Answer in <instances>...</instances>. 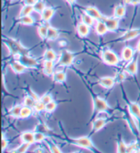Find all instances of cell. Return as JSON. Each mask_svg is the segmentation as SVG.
Instances as JSON below:
<instances>
[{
    "label": "cell",
    "mask_w": 140,
    "mask_h": 153,
    "mask_svg": "<svg viewBox=\"0 0 140 153\" xmlns=\"http://www.w3.org/2000/svg\"><path fill=\"white\" fill-rule=\"evenodd\" d=\"M4 43L8 48L10 54L15 58L21 55L30 54V50L28 48L24 47L21 43L18 40L12 38H8L4 39Z\"/></svg>",
    "instance_id": "obj_1"
},
{
    "label": "cell",
    "mask_w": 140,
    "mask_h": 153,
    "mask_svg": "<svg viewBox=\"0 0 140 153\" xmlns=\"http://www.w3.org/2000/svg\"><path fill=\"white\" fill-rule=\"evenodd\" d=\"M67 141L70 144L75 146L77 147L91 150L92 152H99V150H97V148L94 144L91 137L89 136H83L78 138H68Z\"/></svg>",
    "instance_id": "obj_2"
},
{
    "label": "cell",
    "mask_w": 140,
    "mask_h": 153,
    "mask_svg": "<svg viewBox=\"0 0 140 153\" xmlns=\"http://www.w3.org/2000/svg\"><path fill=\"white\" fill-rule=\"evenodd\" d=\"M101 59L104 64L111 67L118 66L120 63V58L115 51L110 48H105L103 50Z\"/></svg>",
    "instance_id": "obj_3"
},
{
    "label": "cell",
    "mask_w": 140,
    "mask_h": 153,
    "mask_svg": "<svg viewBox=\"0 0 140 153\" xmlns=\"http://www.w3.org/2000/svg\"><path fill=\"white\" fill-rule=\"evenodd\" d=\"M93 100V115L92 117H96L100 113H109L111 110L108 102L106 100L97 96H92Z\"/></svg>",
    "instance_id": "obj_4"
},
{
    "label": "cell",
    "mask_w": 140,
    "mask_h": 153,
    "mask_svg": "<svg viewBox=\"0 0 140 153\" xmlns=\"http://www.w3.org/2000/svg\"><path fill=\"white\" fill-rule=\"evenodd\" d=\"M76 54L69 50H64L61 52L60 56L57 59L56 65L57 67H66L68 68L73 65L75 61Z\"/></svg>",
    "instance_id": "obj_5"
},
{
    "label": "cell",
    "mask_w": 140,
    "mask_h": 153,
    "mask_svg": "<svg viewBox=\"0 0 140 153\" xmlns=\"http://www.w3.org/2000/svg\"><path fill=\"white\" fill-rule=\"evenodd\" d=\"M15 59L21 62L23 65H24L28 69L36 68L39 65V61H38V59L32 56L30 54L21 55L16 57Z\"/></svg>",
    "instance_id": "obj_6"
},
{
    "label": "cell",
    "mask_w": 140,
    "mask_h": 153,
    "mask_svg": "<svg viewBox=\"0 0 140 153\" xmlns=\"http://www.w3.org/2000/svg\"><path fill=\"white\" fill-rule=\"evenodd\" d=\"M110 32H115L119 28L120 19L115 17H105L104 16L102 19Z\"/></svg>",
    "instance_id": "obj_7"
},
{
    "label": "cell",
    "mask_w": 140,
    "mask_h": 153,
    "mask_svg": "<svg viewBox=\"0 0 140 153\" xmlns=\"http://www.w3.org/2000/svg\"><path fill=\"white\" fill-rule=\"evenodd\" d=\"M124 70L128 75L131 76H135L138 71V61L137 58H134L131 61L127 62Z\"/></svg>",
    "instance_id": "obj_8"
},
{
    "label": "cell",
    "mask_w": 140,
    "mask_h": 153,
    "mask_svg": "<svg viewBox=\"0 0 140 153\" xmlns=\"http://www.w3.org/2000/svg\"><path fill=\"white\" fill-rule=\"evenodd\" d=\"M135 51L131 46L127 45L123 48L121 52V60L125 62L131 61L135 58Z\"/></svg>",
    "instance_id": "obj_9"
},
{
    "label": "cell",
    "mask_w": 140,
    "mask_h": 153,
    "mask_svg": "<svg viewBox=\"0 0 140 153\" xmlns=\"http://www.w3.org/2000/svg\"><path fill=\"white\" fill-rule=\"evenodd\" d=\"M108 122V120L106 119V118L96 117V119L94 120L92 124L91 133H96L100 131V130H102L105 126H106Z\"/></svg>",
    "instance_id": "obj_10"
},
{
    "label": "cell",
    "mask_w": 140,
    "mask_h": 153,
    "mask_svg": "<svg viewBox=\"0 0 140 153\" xmlns=\"http://www.w3.org/2000/svg\"><path fill=\"white\" fill-rule=\"evenodd\" d=\"M140 34V29L132 28L125 32L120 37V41L122 42H127L137 38Z\"/></svg>",
    "instance_id": "obj_11"
},
{
    "label": "cell",
    "mask_w": 140,
    "mask_h": 153,
    "mask_svg": "<svg viewBox=\"0 0 140 153\" xmlns=\"http://www.w3.org/2000/svg\"><path fill=\"white\" fill-rule=\"evenodd\" d=\"M128 112L133 118L140 121V105L135 102H130L128 104Z\"/></svg>",
    "instance_id": "obj_12"
},
{
    "label": "cell",
    "mask_w": 140,
    "mask_h": 153,
    "mask_svg": "<svg viewBox=\"0 0 140 153\" xmlns=\"http://www.w3.org/2000/svg\"><path fill=\"white\" fill-rule=\"evenodd\" d=\"M84 12L88 14V15L92 17L95 21L102 20L103 17H104V15H103L101 12L95 6H89L86 7L84 9Z\"/></svg>",
    "instance_id": "obj_13"
},
{
    "label": "cell",
    "mask_w": 140,
    "mask_h": 153,
    "mask_svg": "<svg viewBox=\"0 0 140 153\" xmlns=\"http://www.w3.org/2000/svg\"><path fill=\"white\" fill-rule=\"evenodd\" d=\"M10 67L11 69L14 71V73L17 74H22L26 73L27 69H28V68H27L24 65H23L21 62L16 59L15 61H11L10 63Z\"/></svg>",
    "instance_id": "obj_14"
},
{
    "label": "cell",
    "mask_w": 140,
    "mask_h": 153,
    "mask_svg": "<svg viewBox=\"0 0 140 153\" xmlns=\"http://www.w3.org/2000/svg\"><path fill=\"white\" fill-rule=\"evenodd\" d=\"M98 84L102 87L106 89H111L114 87L116 84L114 77L111 76H105V77L100 78L98 80Z\"/></svg>",
    "instance_id": "obj_15"
},
{
    "label": "cell",
    "mask_w": 140,
    "mask_h": 153,
    "mask_svg": "<svg viewBox=\"0 0 140 153\" xmlns=\"http://www.w3.org/2000/svg\"><path fill=\"white\" fill-rule=\"evenodd\" d=\"M56 13V9L53 7H46L43 12L40 14L41 20L43 23H48L51 21Z\"/></svg>",
    "instance_id": "obj_16"
},
{
    "label": "cell",
    "mask_w": 140,
    "mask_h": 153,
    "mask_svg": "<svg viewBox=\"0 0 140 153\" xmlns=\"http://www.w3.org/2000/svg\"><path fill=\"white\" fill-rule=\"evenodd\" d=\"M76 30L78 35L82 38H84L89 35V32H90V27L85 24L83 22H79L77 25Z\"/></svg>",
    "instance_id": "obj_17"
},
{
    "label": "cell",
    "mask_w": 140,
    "mask_h": 153,
    "mask_svg": "<svg viewBox=\"0 0 140 153\" xmlns=\"http://www.w3.org/2000/svg\"><path fill=\"white\" fill-rule=\"evenodd\" d=\"M95 32L98 36L105 35L109 32L106 25H105V22L103 20L96 21L95 25Z\"/></svg>",
    "instance_id": "obj_18"
},
{
    "label": "cell",
    "mask_w": 140,
    "mask_h": 153,
    "mask_svg": "<svg viewBox=\"0 0 140 153\" xmlns=\"http://www.w3.org/2000/svg\"><path fill=\"white\" fill-rule=\"evenodd\" d=\"M20 140L22 142H26L33 144L35 143V140H34V132L31 131H24L21 134Z\"/></svg>",
    "instance_id": "obj_19"
},
{
    "label": "cell",
    "mask_w": 140,
    "mask_h": 153,
    "mask_svg": "<svg viewBox=\"0 0 140 153\" xmlns=\"http://www.w3.org/2000/svg\"><path fill=\"white\" fill-rule=\"evenodd\" d=\"M53 81L56 83H64L66 80V74L64 71H56L52 76Z\"/></svg>",
    "instance_id": "obj_20"
},
{
    "label": "cell",
    "mask_w": 140,
    "mask_h": 153,
    "mask_svg": "<svg viewBox=\"0 0 140 153\" xmlns=\"http://www.w3.org/2000/svg\"><path fill=\"white\" fill-rule=\"evenodd\" d=\"M60 32L57 28H55L54 27L49 25L48 27V33L47 36V41H55L59 38Z\"/></svg>",
    "instance_id": "obj_21"
},
{
    "label": "cell",
    "mask_w": 140,
    "mask_h": 153,
    "mask_svg": "<svg viewBox=\"0 0 140 153\" xmlns=\"http://www.w3.org/2000/svg\"><path fill=\"white\" fill-rule=\"evenodd\" d=\"M126 15V6L125 4H118L114 8V17L121 19Z\"/></svg>",
    "instance_id": "obj_22"
},
{
    "label": "cell",
    "mask_w": 140,
    "mask_h": 153,
    "mask_svg": "<svg viewBox=\"0 0 140 153\" xmlns=\"http://www.w3.org/2000/svg\"><path fill=\"white\" fill-rule=\"evenodd\" d=\"M43 59L44 61H56L57 59V54L51 48H48L45 51L43 55Z\"/></svg>",
    "instance_id": "obj_23"
},
{
    "label": "cell",
    "mask_w": 140,
    "mask_h": 153,
    "mask_svg": "<svg viewBox=\"0 0 140 153\" xmlns=\"http://www.w3.org/2000/svg\"><path fill=\"white\" fill-rule=\"evenodd\" d=\"M34 111V109L33 108L23 105L21 111L20 119H22V120L28 119V118H29L33 115Z\"/></svg>",
    "instance_id": "obj_24"
},
{
    "label": "cell",
    "mask_w": 140,
    "mask_h": 153,
    "mask_svg": "<svg viewBox=\"0 0 140 153\" xmlns=\"http://www.w3.org/2000/svg\"><path fill=\"white\" fill-rule=\"evenodd\" d=\"M23 104H15L9 110V115L15 119H20V115Z\"/></svg>",
    "instance_id": "obj_25"
},
{
    "label": "cell",
    "mask_w": 140,
    "mask_h": 153,
    "mask_svg": "<svg viewBox=\"0 0 140 153\" xmlns=\"http://www.w3.org/2000/svg\"><path fill=\"white\" fill-rule=\"evenodd\" d=\"M19 22L21 24L24 25H28V26H32L34 25L36 21L32 15H27L23 16V17H19Z\"/></svg>",
    "instance_id": "obj_26"
},
{
    "label": "cell",
    "mask_w": 140,
    "mask_h": 153,
    "mask_svg": "<svg viewBox=\"0 0 140 153\" xmlns=\"http://www.w3.org/2000/svg\"><path fill=\"white\" fill-rule=\"evenodd\" d=\"M47 23H44L39 25L38 27V33L39 36L43 40L44 39H47V33H48V27H49V25L46 24Z\"/></svg>",
    "instance_id": "obj_27"
},
{
    "label": "cell",
    "mask_w": 140,
    "mask_h": 153,
    "mask_svg": "<svg viewBox=\"0 0 140 153\" xmlns=\"http://www.w3.org/2000/svg\"><path fill=\"white\" fill-rule=\"evenodd\" d=\"M81 19V22L84 23L85 24L88 25V26H89L90 27L94 26V25H95L96 22V21L92 17H90L89 15H88V14L84 12L82 13Z\"/></svg>",
    "instance_id": "obj_28"
},
{
    "label": "cell",
    "mask_w": 140,
    "mask_h": 153,
    "mask_svg": "<svg viewBox=\"0 0 140 153\" xmlns=\"http://www.w3.org/2000/svg\"><path fill=\"white\" fill-rule=\"evenodd\" d=\"M34 131L41 132V133H44L48 136L49 135L51 129H50L49 127L48 126L47 124H45V123H40V124H38L36 125Z\"/></svg>",
    "instance_id": "obj_29"
},
{
    "label": "cell",
    "mask_w": 140,
    "mask_h": 153,
    "mask_svg": "<svg viewBox=\"0 0 140 153\" xmlns=\"http://www.w3.org/2000/svg\"><path fill=\"white\" fill-rule=\"evenodd\" d=\"M127 150V144L125 141L122 140V138L119 137L117 140V152L125 153Z\"/></svg>",
    "instance_id": "obj_30"
},
{
    "label": "cell",
    "mask_w": 140,
    "mask_h": 153,
    "mask_svg": "<svg viewBox=\"0 0 140 153\" xmlns=\"http://www.w3.org/2000/svg\"><path fill=\"white\" fill-rule=\"evenodd\" d=\"M45 142L47 143V144L48 146V147H49V149L50 150V152H53V153H59V152H62V150L60 149V148H59L57 144H56L54 141L50 140L49 137H48L47 140H45Z\"/></svg>",
    "instance_id": "obj_31"
},
{
    "label": "cell",
    "mask_w": 140,
    "mask_h": 153,
    "mask_svg": "<svg viewBox=\"0 0 140 153\" xmlns=\"http://www.w3.org/2000/svg\"><path fill=\"white\" fill-rule=\"evenodd\" d=\"M34 7L33 6L30 5H25L22 7L21 10L19 17H23V16H27V15H31V14L34 12Z\"/></svg>",
    "instance_id": "obj_32"
},
{
    "label": "cell",
    "mask_w": 140,
    "mask_h": 153,
    "mask_svg": "<svg viewBox=\"0 0 140 153\" xmlns=\"http://www.w3.org/2000/svg\"><path fill=\"white\" fill-rule=\"evenodd\" d=\"M34 12L40 14L43 12L46 8V4L43 0H38L33 6Z\"/></svg>",
    "instance_id": "obj_33"
},
{
    "label": "cell",
    "mask_w": 140,
    "mask_h": 153,
    "mask_svg": "<svg viewBox=\"0 0 140 153\" xmlns=\"http://www.w3.org/2000/svg\"><path fill=\"white\" fill-rule=\"evenodd\" d=\"M31 144L28 143L22 142L21 144H20L19 146L15 148V150H11V152H18V153H25L27 151L29 148L30 147Z\"/></svg>",
    "instance_id": "obj_34"
},
{
    "label": "cell",
    "mask_w": 140,
    "mask_h": 153,
    "mask_svg": "<svg viewBox=\"0 0 140 153\" xmlns=\"http://www.w3.org/2000/svg\"><path fill=\"white\" fill-rule=\"evenodd\" d=\"M36 102H37V101H36L35 100H34L33 98H32L31 96H28V95H26V96L24 97L22 104L23 106H29V107H31V108H34Z\"/></svg>",
    "instance_id": "obj_35"
},
{
    "label": "cell",
    "mask_w": 140,
    "mask_h": 153,
    "mask_svg": "<svg viewBox=\"0 0 140 153\" xmlns=\"http://www.w3.org/2000/svg\"><path fill=\"white\" fill-rule=\"evenodd\" d=\"M34 140H35V143H42L43 141H45V140L48 138V136L45 134L41 133V132L38 131H34Z\"/></svg>",
    "instance_id": "obj_36"
},
{
    "label": "cell",
    "mask_w": 140,
    "mask_h": 153,
    "mask_svg": "<svg viewBox=\"0 0 140 153\" xmlns=\"http://www.w3.org/2000/svg\"><path fill=\"white\" fill-rule=\"evenodd\" d=\"M125 71H118L115 75V81L117 84H120L125 82L127 79V76H126Z\"/></svg>",
    "instance_id": "obj_37"
},
{
    "label": "cell",
    "mask_w": 140,
    "mask_h": 153,
    "mask_svg": "<svg viewBox=\"0 0 140 153\" xmlns=\"http://www.w3.org/2000/svg\"><path fill=\"white\" fill-rule=\"evenodd\" d=\"M57 105H58V104H57V102H56L55 100L50 102L46 104L45 111L48 113H51L56 109L57 107Z\"/></svg>",
    "instance_id": "obj_38"
},
{
    "label": "cell",
    "mask_w": 140,
    "mask_h": 153,
    "mask_svg": "<svg viewBox=\"0 0 140 153\" xmlns=\"http://www.w3.org/2000/svg\"><path fill=\"white\" fill-rule=\"evenodd\" d=\"M45 107H46V104L43 102L41 100H38L36 102L34 109L36 112L41 113V112H43V111H45Z\"/></svg>",
    "instance_id": "obj_39"
},
{
    "label": "cell",
    "mask_w": 140,
    "mask_h": 153,
    "mask_svg": "<svg viewBox=\"0 0 140 153\" xmlns=\"http://www.w3.org/2000/svg\"><path fill=\"white\" fill-rule=\"evenodd\" d=\"M40 100L42 101L43 102H44L45 104H47L50 102L54 100V97H53V95L51 94V93L48 92V93H46V94H45L44 95H43V96L40 97Z\"/></svg>",
    "instance_id": "obj_40"
},
{
    "label": "cell",
    "mask_w": 140,
    "mask_h": 153,
    "mask_svg": "<svg viewBox=\"0 0 140 153\" xmlns=\"http://www.w3.org/2000/svg\"><path fill=\"white\" fill-rule=\"evenodd\" d=\"M138 149H139L138 147V143L137 141L135 142H132L127 144V152H139Z\"/></svg>",
    "instance_id": "obj_41"
},
{
    "label": "cell",
    "mask_w": 140,
    "mask_h": 153,
    "mask_svg": "<svg viewBox=\"0 0 140 153\" xmlns=\"http://www.w3.org/2000/svg\"><path fill=\"white\" fill-rule=\"evenodd\" d=\"M9 144V141L7 139L4 137V133H2L1 134V148H2V151H4V150L6 149L8 146Z\"/></svg>",
    "instance_id": "obj_42"
},
{
    "label": "cell",
    "mask_w": 140,
    "mask_h": 153,
    "mask_svg": "<svg viewBox=\"0 0 140 153\" xmlns=\"http://www.w3.org/2000/svg\"><path fill=\"white\" fill-rule=\"evenodd\" d=\"M43 72L47 76H51L54 75L55 72L54 68H43Z\"/></svg>",
    "instance_id": "obj_43"
},
{
    "label": "cell",
    "mask_w": 140,
    "mask_h": 153,
    "mask_svg": "<svg viewBox=\"0 0 140 153\" xmlns=\"http://www.w3.org/2000/svg\"><path fill=\"white\" fill-rule=\"evenodd\" d=\"M27 95H28V96H31L32 98H33L34 100H35L36 101H38L40 100V97H39L37 94H36L35 92H34L33 90H32L31 89H27Z\"/></svg>",
    "instance_id": "obj_44"
},
{
    "label": "cell",
    "mask_w": 140,
    "mask_h": 153,
    "mask_svg": "<svg viewBox=\"0 0 140 153\" xmlns=\"http://www.w3.org/2000/svg\"><path fill=\"white\" fill-rule=\"evenodd\" d=\"M124 3L126 5L136 6L140 4V0H124Z\"/></svg>",
    "instance_id": "obj_45"
},
{
    "label": "cell",
    "mask_w": 140,
    "mask_h": 153,
    "mask_svg": "<svg viewBox=\"0 0 140 153\" xmlns=\"http://www.w3.org/2000/svg\"><path fill=\"white\" fill-rule=\"evenodd\" d=\"M38 0H23V3L24 4H26V5L34 6V4Z\"/></svg>",
    "instance_id": "obj_46"
},
{
    "label": "cell",
    "mask_w": 140,
    "mask_h": 153,
    "mask_svg": "<svg viewBox=\"0 0 140 153\" xmlns=\"http://www.w3.org/2000/svg\"><path fill=\"white\" fill-rule=\"evenodd\" d=\"M33 152H44L45 150L43 148H42L41 147H38V148H36Z\"/></svg>",
    "instance_id": "obj_47"
},
{
    "label": "cell",
    "mask_w": 140,
    "mask_h": 153,
    "mask_svg": "<svg viewBox=\"0 0 140 153\" xmlns=\"http://www.w3.org/2000/svg\"><path fill=\"white\" fill-rule=\"evenodd\" d=\"M136 51L138 53H140V40L138 41L136 46Z\"/></svg>",
    "instance_id": "obj_48"
},
{
    "label": "cell",
    "mask_w": 140,
    "mask_h": 153,
    "mask_svg": "<svg viewBox=\"0 0 140 153\" xmlns=\"http://www.w3.org/2000/svg\"><path fill=\"white\" fill-rule=\"evenodd\" d=\"M77 0H66V1L68 2V4H70V5H73V4H74L75 2H76Z\"/></svg>",
    "instance_id": "obj_49"
},
{
    "label": "cell",
    "mask_w": 140,
    "mask_h": 153,
    "mask_svg": "<svg viewBox=\"0 0 140 153\" xmlns=\"http://www.w3.org/2000/svg\"><path fill=\"white\" fill-rule=\"evenodd\" d=\"M10 1H15V0H10Z\"/></svg>",
    "instance_id": "obj_50"
}]
</instances>
